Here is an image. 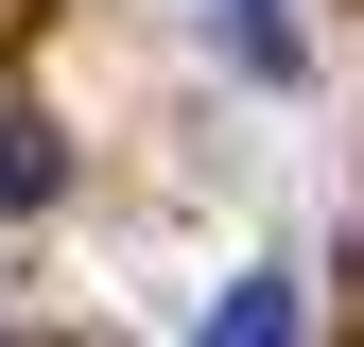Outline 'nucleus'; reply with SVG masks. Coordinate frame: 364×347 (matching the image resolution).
I'll list each match as a JSON object with an SVG mask.
<instances>
[{"mask_svg":"<svg viewBox=\"0 0 364 347\" xmlns=\"http://www.w3.org/2000/svg\"><path fill=\"white\" fill-rule=\"evenodd\" d=\"M53 191H70V139H53L35 105H0V226H18V208H53Z\"/></svg>","mask_w":364,"mask_h":347,"instance_id":"obj_1","label":"nucleus"},{"mask_svg":"<svg viewBox=\"0 0 364 347\" xmlns=\"http://www.w3.org/2000/svg\"><path fill=\"white\" fill-rule=\"evenodd\" d=\"M312 313H295V278H278V260H260V278H225V313L191 330V347H295Z\"/></svg>","mask_w":364,"mask_h":347,"instance_id":"obj_2","label":"nucleus"},{"mask_svg":"<svg viewBox=\"0 0 364 347\" xmlns=\"http://www.w3.org/2000/svg\"><path fill=\"white\" fill-rule=\"evenodd\" d=\"M208 18H225V53H243V70H295V18H278V0H208Z\"/></svg>","mask_w":364,"mask_h":347,"instance_id":"obj_3","label":"nucleus"}]
</instances>
